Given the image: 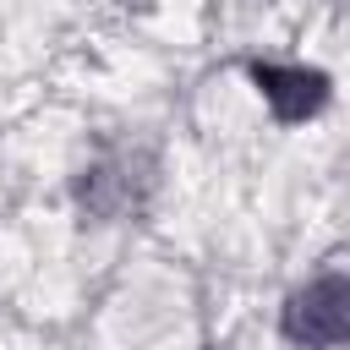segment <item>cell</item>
<instances>
[{
  "label": "cell",
  "instance_id": "1",
  "mask_svg": "<svg viewBox=\"0 0 350 350\" xmlns=\"http://www.w3.org/2000/svg\"><path fill=\"white\" fill-rule=\"evenodd\" d=\"M279 328L301 350H339V345H350V273H323V279L301 284L284 301Z\"/></svg>",
  "mask_w": 350,
  "mask_h": 350
},
{
  "label": "cell",
  "instance_id": "2",
  "mask_svg": "<svg viewBox=\"0 0 350 350\" xmlns=\"http://www.w3.org/2000/svg\"><path fill=\"white\" fill-rule=\"evenodd\" d=\"M148 186H153V164H148L142 153L120 148V153H104L98 164L82 170L77 202H82V213H93V219H126V213H137V208L148 202Z\"/></svg>",
  "mask_w": 350,
  "mask_h": 350
},
{
  "label": "cell",
  "instance_id": "3",
  "mask_svg": "<svg viewBox=\"0 0 350 350\" xmlns=\"http://www.w3.org/2000/svg\"><path fill=\"white\" fill-rule=\"evenodd\" d=\"M252 82H257V93L268 98V109H273V120H284V126H295V120H306V115H317L323 104H328V77L323 71H312V66H252Z\"/></svg>",
  "mask_w": 350,
  "mask_h": 350
}]
</instances>
